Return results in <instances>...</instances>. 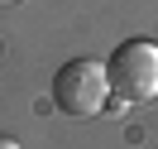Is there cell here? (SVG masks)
I'll return each mask as SVG.
<instances>
[{
	"instance_id": "3957f363",
	"label": "cell",
	"mask_w": 158,
	"mask_h": 149,
	"mask_svg": "<svg viewBox=\"0 0 158 149\" xmlns=\"http://www.w3.org/2000/svg\"><path fill=\"white\" fill-rule=\"evenodd\" d=\"M0 149H24L19 139H10V135H0Z\"/></svg>"
},
{
	"instance_id": "277c9868",
	"label": "cell",
	"mask_w": 158,
	"mask_h": 149,
	"mask_svg": "<svg viewBox=\"0 0 158 149\" xmlns=\"http://www.w3.org/2000/svg\"><path fill=\"white\" fill-rule=\"evenodd\" d=\"M0 5H15V0H0Z\"/></svg>"
},
{
	"instance_id": "6da1fadb",
	"label": "cell",
	"mask_w": 158,
	"mask_h": 149,
	"mask_svg": "<svg viewBox=\"0 0 158 149\" xmlns=\"http://www.w3.org/2000/svg\"><path fill=\"white\" fill-rule=\"evenodd\" d=\"M106 96H110V77H106V63H96V58H72L53 77V106L72 120L101 116Z\"/></svg>"
},
{
	"instance_id": "7a4b0ae2",
	"label": "cell",
	"mask_w": 158,
	"mask_h": 149,
	"mask_svg": "<svg viewBox=\"0 0 158 149\" xmlns=\"http://www.w3.org/2000/svg\"><path fill=\"white\" fill-rule=\"evenodd\" d=\"M106 77L120 101H158V43L125 39L106 58Z\"/></svg>"
}]
</instances>
